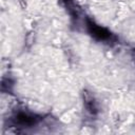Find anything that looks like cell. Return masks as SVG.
<instances>
[{"instance_id":"obj_5","label":"cell","mask_w":135,"mask_h":135,"mask_svg":"<svg viewBox=\"0 0 135 135\" xmlns=\"http://www.w3.org/2000/svg\"><path fill=\"white\" fill-rule=\"evenodd\" d=\"M13 88V81L11 79H6V78H3L2 79V82H1V90L2 91H11Z\"/></svg>"},{"instance_id":"obj_1","label":"cell","mask_w":135,"mask_h":135,"mask_svg":"<svg viewBox=\"0 0 135 135\" xmlns=\"http://www.w3.org/2000/svg\"><path fill=\"white\" fill-rule=\"evenodd\" d=\"M86 28L89 31V33L97 40H102V41H107V40H111V38L113 37L112 33L100 26V25H97L94 21H92L91 19H86Z\"/></svg>"},{"instance_id":"obj_4","label":"cell","mask_w":135,"mask_h":135,"mask_svg":"<svg viewBox=\"0 0 135 135\" xmlns=\"http://www.w3.org/2000/svg\"><path fill=\"white\" fill-rule=\"evenodd\" d=\"M63 5L65 6V8L69 11V13L73 16V17H77L78 16V13H79V9L77 7V5L75 4L74 0H61Z\"/></svg>"},{"instance_id":"obj_2","label":"cell","mask_w":135,"mask_h":135,"mask_svg":"<svg viewBox=\"0 0 135 135\" xmlns=\"http://www.w3.org/2000/svg\"><path fill=\"white\" fill-rule=\"evenodd\" d=\"M13 121H14V123H16L18 126L32 127L39 121V117L36 115H33L31 113L24 112V111H19L15 114Z\"/></svg>"},{"instance_id":"obj_6","label":"cell","mask_w":135,"mask_h":135,"mask_svg":"<svg viewBox=\"0 0 135 135\" xmlns=\"http://www.w3.org/2000/svg\"><path fill=\"white\" fill-rule=\"evenodd\" d=\"M33 42H34V35H33V33H30L26 36V43H27V45H31Z\"/></svg>"},{"instance_id":"obj_3","label":"cell","mask_w":135,"mask_h":135,"mask_svg":"<svg viewBox=\"0 0 135 135\" xmlns=\"http://www.w3.org/2000/svg\"><path fill=\"white\" fill-rule=\"evenodd\" d=\"M82 98H83V103H84V107H85L86 111L92 115L97 114L98 108H97L96 100H95L94 96L92 95V93L86 91V90H84L82 92Z\"/></svg>"}]
</instances>
